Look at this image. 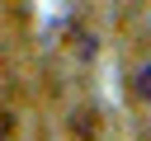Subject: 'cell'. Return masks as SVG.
I'll use <instances>...</instances> for the list:
<instances>
[{
    "mask_svg": "<svg viewBox=\"0 0 151 141\" xmlns=\"http://www.w3.org/2000/svg\"><path fill=\"white\" fill-rule=\"evenodd\" d=\"M132 89H137V99L151 103V61H142V66L132 70Z\"/></svg>",
    "mask_w": 151,
    "mask_h": 141,
    "instance_id": "obj_1",
    "label": "cell"
},
{
    "mask_svg": "<svg viewBox=\"0 0 151 141\" xmlns=\"http://www.w3.org/2000/svg\"><path fill=\"white\" fill-rule=\"evenodd\" d=\"M9 132H14V122H9V113H0V141H9Z\"/></svg>",
    "mask_w": 151,
    "mask_h": 141,
    "instance_id": "obj_2",
    "label": "cell"
}]
</instances>
